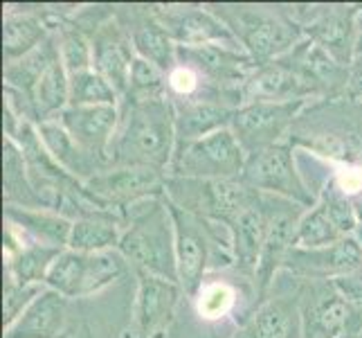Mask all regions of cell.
Segmentation results:
<instances>
[{
  "mask_svg": "<svg viewBox=\"0 0 362 338\" xmlns=\"http://www.w3.org/2000/svg\"><path fill=\"white\" fill-rule=\"evenodd\" d=\"M162 97H167V72L160 70L151 61L135 57L129 74L127 95L119 102H151V99Z\"/></svg>",
  "mask_w": 362,
  "mask_h": 338,
  "instance_id": "8d00e7d4",
  "label": "cell"
},
{
  "mask_svg": "<svg viewBox=\"0 0 362 338\" xmlns=\"http://www.w3.org/2000/svg\"><path fill=\"white\" fill-rule=\"evenodd\" d=\"M293 18L302 25L304 39L320 45L342 66L356 59L358 21L362 3H331V5H288Z\"/></svg>",
  "mask_w": 362,
  "mask_h": 338,
  "instance_id": "9c48e42d",
  "label": "cell"
},
{
  "mask_svg": "<svg viewBox=\"0 0 362 338\" xmlns=\"http://www.w3.org/2000/svg\"><path fill=\"white\" fill-rule=\"evenodd\" d=\"M90 43H93V70L102 74L122 99L127 95L129 74L135 61V50L129 41V36L124 34L122 25L113 16L102 28H97L93 32Z\"/></svg>",
  "mask_w": 362,
  "mask_h": 338,
  "instance_id": "d4e9b609",
  "label": "cell"
},
{
  "mask_svg": "<svg viewBox=\"0 0 362 338\" xmlns=\"http://www.w3.org/2000/svg\"><path fill=\"white\" fill-rule=\"evenodd\" d=\"M176 145V108L169 97L119 102V122L108 149L110 167H144L169 176Z\"/></svg>",
  "mask_w": 362,
  "mask_h": 338,
  "instance_id": "6da1fadb",
  "label": "cell"
},
{
  "mask_svg": "<svg viewBox=\"0 0 362 338\" xmlns=\"http://www.w3.org/2000/svg\"><path fill=\"white\" fill-rule=\"evenodd\" d=\"M356 57H362V14L358 21V43H356Z\"/></svg>",
  "mask_w": 362,
  "mask_h": 338,
  "instance_id": "60d3db41",
  "label": "cell"
},
{
  "mask_svg": "<svg viewBox=\"0 0 362 338\" xmlns=\"http://www.w3.org/2000/svg\"><path fill=\"white\" fill-rule=\"evenodd\" d=\"M156 14L176 47H201L211 43L239 45L232 32L211 14L207 5L156 3Z\"/></svg>",
  "mask_w": 362,
  "mask_h": 338,
  "instance_id": "603a6c76",
  "label": "cell"
},
{
  "mask_svg": "<svg viewBox=\"0 0 362 338\" xmlns=\"http://www.w3.org/2000/svg\"><path fill=\"white\" fill-rule=\"evenodd\" d=\"M299 338H344L349 305L333 280L297 282Z\"/></svg>",
  "mask_w": 362,
  "mask_h": 338,
  "instance_id": "d6986e66",
  "label": "cell"
},
{
  "mask_svg": "<svg viewBox=\"0 0 362 338\" xmlns=\"http://www.w3.org/2000/svg\"><path fill=\"white\" fill-rule=\"evenodd\" d=\"M21 240H23V235H21ZM61 253H64V250L23 240L16 250L5 253V278H11L21 284H43L45 286L47 273Z\"/></svg>",
  "mask_w": 362,
  "mask_h": 338,
  "instance_id": "d6a6232c",
  "label": "cell"
},
{
  "mask_svg": "<svg viewBox=\"0 0 362 338\" xmlns=\"http://www.w3.org/2000/svg\"><path fill=\"white\" fill-rule=\"evenodd\" d=\"M333 165V171L362 165V111L356 99H317L297 116L286 137Z\"/></svg>",
  "mask_w": 362,
  "mask_h": 338,
  "instance_id": "7a4b0ae2",
  "label": "cell"
},
{
  "mask_svg": "<svg viewBox=\"0 0 362 338\" xmlns=\"http://www.w3.org/2000/svg\"><path fill=\"white\" fill-rule=\"evenodd\" d=\"M131 320L122 338H169L182 303V286L153 275H137Z\"/></svg>",
  "mask_w": 362,
  "mask_h": 338,
  "instance_id": "5bb4252c",
  "label": "cell"
},
{
  "mask_svg": "<svg viewBox=\"0 0 362 338\" xmlns=\"http://www.w3.org/2000/svg\"><path fill=\"white\" fill-rule=\"evenodd\" d=\"M54 34H57L61 59H64V66H66L68 74L93 70V43H90V36L72 21V16L61 21L57 25Z\"/></svg>",
  "mask_w": 362,
  "mask_h": 338,
  "instance_id": "e575fe53",
  "label": "cell"
},
{
  "mask_svg": "<svg viewBox=\"0 0 362 338\" xmlns=\"http://www.w3.org/2000/svg\"><path fill=\"white\" fill-rule=\"evenodd\" d=\"M39 135H41L45 149L52 154V158L81 183L90 181L93 176H97V174L108 169L104 160H99V158L90 156L86 149H81L77 145V140H74L57 120L39 124Z\"/></svg>",
  "mask_w": 362,
  "mask_h": 338,
  "instance_id": "4dcf8cb0",
  "label": "cell"
},
{
  "mask_svg": "<svg viewBox=\"0 0 362 338\" xmlns=\"http://www.w3.org/2000/svg\"><path fill=\"white\" fill-rule=\"evenodd\" d=\"M131 269L119 250L108 253H77L64 250L49 269L45 286L68 300L90 298L119 282Z\"/></svg>",
  "mask_w": 362,
  "mask_h": 338,
  "instance_id": "ba28073f",
  "label": "cell"
},
{
  "mask_svg": "<svg viewBox=\"0 0 362 338\" xmlns=\"http://www.w3.org/2000/svg\"><path fill=\"white\" fill-rule=\"evenodd\" d=\"M115 18L135 50V57H142L169 72L178 61V47L167 34L165 25L156 14V3H122L115 5Z\"/></svg>",
  "mask_w": 362,
  "mask_h": 338,
  "instance_id": "ac0fdd59",
  "label": "cell"
},
{
  "mask_svg": "<svg viewBox=\"0 0 362 338\" xmlns=\"http://www.w3.org/2000/svg\"><path fill=\"white\" fill-rule=\"evenodd\" d=\"M266 198H268V228L255 273L261 305L270 298L274 278L279 275V271H284V261L295 248L297 225L306 212L304 205L293 203L288 198H279L270 194H266Z\"/></svg>",
  "mask_w": 362,
  "mask_h": 338,
  "instance_id": "e0dca14e",
  "label": "cell"
},
{
  "mask_svg": "<svg viewBox=\"0 0 362 338\" xmlns=\"http://www.w3.org/2000/svg\"><path fill=\"white\" fill-rule=\"evenodd\" d=\"M167 208L176 230L178 284L182 286L185 298H192L209 273L234 266L230 232L226 225L196 217L169 201Z\"/></svg>",
  "mask_w": 362,
  "mask_h": 338,
  "instance_id": "8992f818",
  "label": "cell"
},
{
  "mask_svg": "<svg viewBox=\"0 0 362 338\" xmlns=\"http://www.w3.org/2000/svg\"><path fill=\"white\" fill-rule=\"evenodd\" d=\"M360 338H362V336H360Z\"/></svg>",
  "mask_w": 362,
  "mask_h": 338,
  "instance_id": "7bdbcfd3",
  "label": "cell"
},
{
  "mask_svg": "<svg viewBox=\"0 0 362 338\" xmlns=\"http://www.w3.org/2000/svg\"><path fill=\"white\" fill-rule=\"evenodd\" d=\"M3 201L14 208H43L32 187L25 158L11 137L3 140Z\"/></svg>",
  "mask_w": 362,
  "mask_h": 338,
  "instance_id": "836d02e7",
  "label": "cell"
},
{
  "mask_svg": "<svg viewBox=\"0 0 362 338\" xmlns=\"http://www.w3.org/2000/svg\"><path fill=\"white\" fill-rule=\"evenodd\" d=\"M243 185L261 194L288 198L293 203L310 210L317 203V196L304 183L295 162V149L288 142L274 145L255 156H247L243 174L239 179Z\"/></svg>",
  "mask_w": 362,
  "mask_h": 338,
  "instance_id": "7c38bea8",
  "label": "cell"
},
{
  "mask_svg": "<svg viewBox=\"0 0 362 338\" xmlns=\"http://www.w3.org/2000/svg\"><path fill=\"white\" fill-rule=\"evenodd\" d=\"M117 250L135 278L153 275L178 282L176 230L165 196L137 203L124 215V232Z\"/></svg>",
  "mask_w": 362,
  "mask_h": 338,
  "instance_id": "277c9868",
  "label": "cell"
},
{
  "mask_svg": "<svg viewBox=\"0 0 362 338\" xmlns=\"http://www.w3.org/2000/svg\"><path fill=\"white\" fill-rule=\"evenodd\" d=\"M70 77V106H119V95L97 70H83Z\"/></svg>",
  "mask_w": 362,
  "mask_h": 338,
  "instance_id": "d590c367",
  "label": "cell"
},
{
  "mask_svg": "<svg viewBox=\"0 0 362 338\" xmlns=\"http://www.w3.org/2000/svg\"><path fill=\"white\" fill-rule=\"evenodd\" d=\"M167 174L144 167H110L86 181V190L97 208L127 215V212L148 198L165 196Z\"/></svg>",
  "mask_w": 362,
  "mask_h": 338,
  "instance_id": "2e32d148",
  "label": "cell"
},
{
  "mask_svg": "<svg viewBox=\"0 0 362 338\" xmlns=\"http://www.w3.org/2000/svg\"><path fill=\"white\" fill-rule=\"evenodd\" d=\"M245 152L230 129L176 147L169 176L173 179H241Z\"/></svg>",
  "mask_w": 362,
  "mask_h": 338,
  "instance_id": "8fae6325",
  "label": "cell"
},
{
  "mask_svg": "<svg viewBox=\"0 0 362 338\" xmlns=\"http://www.w3.org/2000/svg\"><path fill=\"white\" fill-rule=\"evenodd\" d=\"M313 102L302 79L279 57L266 66H259L252 77L243 86V104L252 102Z\"/></svg>",
  "mask_w": 362,
  "mask_h": 338,
  "instance_id": "f1b7e54d",
  "label": "cell"
},
{
  "mask_svg": "<svg viewBox=\"0 0 362 338\" xmlns=\"http://www.w3.org/2000/svg\"><path fill=\"white\" fill-rule=\"evenodd\" d=\"M45 291L43 284H21L11 278H5V286H3V322L5 329L11 327L28 309L36 298Z\"/></svg>",
  "mask_w": 362,
  "mask_h": 338,
  "instance_id": "74e56055",
  "label": "cell"
},
{
  "mask_svg": "<svg viewBox=\"0 0 362 338\" xmlns=\"http://www.w3.org/2000/svg\"><path fill=\"white\" fill-rule=\"evenodd\" d=\"M81 149L104 160L108 169V149L119 122V106H68L54 118Z\"/></svg>",
  "mask_w": 362,
  "mask_h": 338,
  "instance_id": "cb8c5ba5",
  "label": "cell"
},
{
  "mask_svg": "<svg viewBox=\"0 0 362 338\" xmlns=\"http://www.w3.org/2000/svg\"><path fill=\"white\" fill-rule=\"evenodd\" d=\"M351 203H354V210H356V219H358V225H362V194L354 196V198H351Z\"/></svg>",
  "mask_w": 362,
  "mask_h": 338,
  "instance_id": "ab89813d",
  "label": "cell"
},
{
  "mask_svg": "<svg viewBox=\"0 0 362 338\" xmlns=\"http://www.w3.org/2000/svg\"><path fill=\"white\" fill-rule=\"evenodd\" d=\"M230 232V246L234 266L245 275L257 273V264L261 257V248L266 240L268 228V198L266 194H259L252 203L243 208L228 225Z\"/></svg>",
  "mask_w": 362,
  "mask_h": 338,
  "instance_id": "4316f807",
  "label": "cell"
},
{
  "mask_svg": "<svg viewBox=\"0 0 362 338\" xmlns=\"http://www.w3.org/2000/svg\"><path fill=\"white\" fill-rule=\"evenodd\" d=\"M310 102H252L236 108L230 131L241 145L245 156H255L264 149L286 142L297 116Z\"/></svg>",
  "mask_w": 362,
  "mask_h": 338,
  "instance_id": "4fadbf2b",
  "label": "cell"
},
{
  "mask_svg": "<svg viewBox=\"0 0 362 338\" xmlns=\"http://www.w3.org/2000/svg\"><path fill=\"white\" fill-rule=\"evenodd\" d=\"M5 137H11L18 145L32 187L45 210H52L70 221L102 210L95 205L88 190H86V183L68 174L47 152L36 124L18 120L14 113L5 108Z\"/></svg>",
  "mask_w": 362,
  "mask_h": 338,
  "instance_id": "3957f363",
  "label": "cell"
},
{
  "mask_svg": "<svg viewBox=\"0 0 362 338\" xmlns=\"http://www.w3.org/2000/svg\"><path fill=\"white\" fill-rule=\"evenodd\" d=\"M3 338H72L70 300L45 286Z\"/></svg>",
  "mask_w": 362,
  "mask_h": 338,
  "instance_id": "484cf974",
  "label": "cell"
},
{
  "mask_svg": "<svg viewBox=\"0 0 362 338\" xmlns=\"http://www.w3.org/2000/svg\"><path fill=\"white\" fill-rule=\"evenodd\" d=\"M178 61L194 68L201 77L221 91H243L259 68L241 45L211 43L201 47H178Z\"/></svg>",
  "mask_w": 362,
  "mask_h": 338,
  "instance_id": "44dd1931",
  "label": "cell"
},
{
  "mask_svg": "<svg viewBox=\"0 0 362 338\" xmlns=\"http://www.w3.org/2000/svg\"><path fill=\"white\" fill-rule=\"evenodd\" d=\"M358 230V219L351 198H349L331 176L320 190L317 203L304 212L297 225L295 246L320 248L338 244Z\"/></svg>",
  "mask_w": 362,
  "mask_h": 338,
  "instance_id": "9a60e30c",
  "label": "cell"
},
{
  "mask_svg": "<svg viewBox=\"0 0 362 338\" xmlns=\"http://www.w3.org/2000/svg\"><path fill=\"white\" fill-rule=\"evenodd\" d=\"M5 221L23 235L25 242L68 250L72 221L45 208H14L5 205Z\"/></svg>",
  "mask_w": 362,
  "mask_h": 338,
  "instance_id": "f546056e",
  "label": "cell"
},
{
  "mask_svg": "<svg viewBox=\"0 0 362 338\" xmlns=\"http://www.w3.org/2000/svg\"><path fill=\"white\" fill-rule=\"evenodd\" d=\"M189 300L196 316L205 322L232 320L241 325L261 307L257 280L236 266L209 273Z\"/></svg>",
  "mask_w": 362,
  "mask_h": 338,
  "instance_id": "30bf717a",
  "label": "cell"
},
{
  "mask_svg": "<svg viewBox=\"0 0 362 338\" xmlns=\"http://www.w3.org/2000/svg\"><path fill=\"white\" fill-rule=\"evenodd\" d=\"M230 338H299V291L270 295Z\"/></svg>",
  "mask_w": 362,
  "mask_h": 338,
  "instance_id": "83f0119b",
  "label": "cell"
},
{
  "mask_svg": "<svg viewBox=\"0 0 362 338\" xmlns=\"http://www.w3.org/2000/svg\"><path fill=\"white\" fill-rule=\"evenodd\" d=\"M226 28L232 32L257 66L288 55L304 41V30L288 5H257V3H205Z\"/></svg>",
  "mask_w": 362,
  "mask_h": 338,
  "instance_id": "5b68a950",
  "label": "cell"
},
{
  "mask_svg": "<svg viewBox=\"0 0 362 338\" xmlns=\"http://www.w3.org/2000/svg\"><path fill=\"white\" fill-rule=\"evenodd\" d=\"M281 59L302 79L313 102H317V99H346L351 66H342L340 61H335L313 41H299Z\"/></svg>",
  "mask_w": 362,
  "mask_h": 338,
  "instance_id": "7402d4cb",
  "label": "cell"
},
{
  "mask_svg": "<svg viewBox=\"0 0 362 338\" xmlns=\"http://www.w3.org/2000/svg\"><path fill=\"white\" fill-rule=\"evenodd\" d=\"M358 104H360V111H362V99H358Z\"/></svg>",
  "mask_w": 362,
  "mask_h": 338,
  "instance_id": "b9f144b4",
  "label": "cell"
},
{
  "mask_svg": "<svg viewBox=\"0 0 362 338\" xmlns=\"http://www.w3.org/2000/svg\"><path fill=\"white\" fill-rule=\"evenodd\" d=\"M284 271L297 282L340 280L362 271V244L354 237L320 248L295 246L284 261Z\"/></svg>",
  "mask_w": 362,
  "mask_h": 338,
  "instance_id": "ffe728a7",
  "label": "cell"
},
{
  "mask_svg": "<svg viewBox=\"0 0 362 338\" xmlns=\"http://www.w3.org/2000/svg\"><path fill=\"white\" fill-rule=\"evenodd\" d=\"M124 232V217L110 210H95L72 221L70 250L77 253H108L117 250Z\"/></svg>",
  "mask_w": 362,
  "mask_h": 338,
  "instance_id": "1f68e13d",
  "label": "cell"
},
{
  "mask_svg": "<svg viewBox=\"0 0 362 338\" xmlns=\"http://www.w3.org/2000/svg\"><path fill=\"white\" fill-rule=\"evenodd\" d=\"M261 192L239 179H173L167 176L165 198L196 217L228 225Z\"/></svg>",
  "mask_w": 362,
  "mask_h": 338,
  "instance_id": "52a82bcc",
  "label": "cell"
},
{
  "mask_svg": "<svg viewBox=\"0 0 362 338\" xmlns=\"http://www.w3.org/2000/svg\"><path fill=\"white\" fill-rule=\"evenodd\" d=\"M346 99H362V57H356L351 64V74H349Z\"/></svg>",
  "mask_w": 362,
  "mask_h": 338,
  "instance_id": "f35d334b",
  "label": "cell"
}]
</instances>
